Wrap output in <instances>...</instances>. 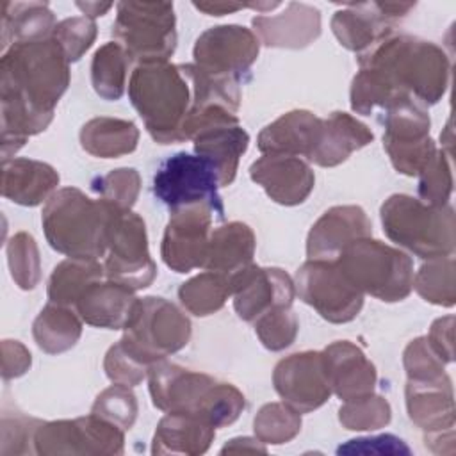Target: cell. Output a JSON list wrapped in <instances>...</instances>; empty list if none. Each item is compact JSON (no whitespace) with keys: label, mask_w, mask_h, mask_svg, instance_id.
I'll use <instances>...</instances> for the list:
<instances>
[{"label":"cell","mask_w":456,"mask_h":456,"mask_svg":"<svg viewBox=\"0 0 456 456\" xmlns=\"http://www.w3.org/2000/svg\"><path fill=\"white\" fill-rule=\"evenodd\" d=\"M69 62L53 37L12 43L0 59L2 162L52 123L69 86Z\"/></svg>","instance_id":"obj_1"},{"label":"cell","mask_w":456,"mask_h":456,"mask_svg":"<svg viewBox=\"0 0 456 456\" xmlns=\"http://www.w3.org/2000/svg\"><path fill=\"white\" fill-rule=\"evenodd\" d=\"M358 66L372 69L397 96L435 105L449 87L451 62L445 52L426 39L392 34L358 55Z\"/></svg>","instance_id":"obj_2"},{"label":"cell","mask_w":456,"mask_h":456,"mask_svg":"<svg viewBox=\"0 0 456 456\" xmlns=\"http://www.w3.org/2000/svg\"><path fill=\"white\" fill-rule=\"evenodd\" d=\"M128 98L153 141H185L182 128L192 103V89L180 66L169 61L137 64L128 80Z\"/></svg>","instance_id":"obj_3"},{"label":"cell","mask_w":456,"mask_h":456,"mask_svg":"<svg viewBox=\"0 0 456 456\" xmlns=\"http://www.w3.org/2000/svg\"><path fill=\"white\" fill-rule=\"evenodd\" d=\"M114 205L91 200L77 187L55 191L43 207L48 244L69 258H100L107 251V228Z\"/></svg>","instance_id":"obj_4"},{"label":"cell","mask_w":456,"mask_h":456,"mask_svg":"<svg viewBox=\"0 0 456 456\" xmlns=\"http://www.w3.org/2000/svg\"><path fill=\"white\" fill-rule=\"evenodd\" d=\"M385 235L411 255L435 260L452 256L456 248L454 208L431 207L408 194H392L379 208Z\"/></svg>","instance_id":"obj_5"},{"label":"cell","mask_w":456,"mask_h":456,"mask_svg":"<svg viewBox=\"0 0 456 456\" xmlns=\"http://www.w3.org/2000/svg\"><path fill=\"white\" fill-rule=\"evenodd\" d=\"M337 264L360 292L385 303L403 301L413 289L411 258L404 251L370 237L346 246Z\"/></svg>","instance_id":"obj_6"},{"label":"cell","mask_w":456,"mask_h":456,"mask_svg":"<svg viewBox=\"0 0 456 456\" xmlns=\"http://www.w3.org/2000/svg\"><path fill=\"white\" fill-rule=\"evenodd\" d=\"M191 333L189 317L175 303L148 296L139 301L137 312L125 328L119 344L141 363L151 367L155 362L183 349Z\"/></svg>","instance_id":"obj_7"},{"label":"cell","mask_w":456,"mask_h":456,"mask_svg":"<svg viewBox=\"0 0 456 456\" xmlns=\"http://www.w3.org/2000/svg\"><path fill=\"white\" fill-rule=\"evenodd\" d=\"M112 36L137 64L167 61L176 48L175 7L171 2H119Z\"/></svg>","instance_id":"obj_8"},{"label":"cell","mask_w":456,"mask_h":456,"mask_svg":"<svg viewBox=\"0 0 456 456\" xmlns=\"http://www.w3.org/2000/svg\"><path fill=\"white\" fill-rule=\"evenodd\" d=\"M182 132L185 141H192L196 155L216 166L221 187H228L249 146V134L240 126L237 114L219 105L189 109Z\"/></svg>","instance_id":"obj_9"},{"label":"cell","mask_w":456,"mask_h":456,"mask_svg":"<svg viewBox=\"0 0 456 456\" xmlns=\"http://www.w3.org/2000/svg\"><path fill=\"white\" fill-rule=\"evenodd\" d=\"M216 166L201 157L178 151L166 159L153 176V194L171 212L187 207H208L219 219L224 217L219 196Z\"/></svg>","instance_id":"obj_10"},{"label":"cell","mask_w":456,"mask_h":456,"mask_svg":"<svg viewBox=\"0 0 456 456\" xmlns=\"http://www.w3.org/2000/svg\"><path fill=\"white\" fill-rule=\"evenodd\" d=\"M105 278L132 290L151 285L157 265L150 256L148 233L142 217L132 210L114 207L107 228Z\"/></svg>","instance_id":"obj_11"},{"label":"cell","mask_w":456,"mask_h":456,"mask_svg":"<svg viewBox=\"0 0 456 456\" xmlns=\"http://www.w3.org/2000/svg\"><path fill=\"white\" fill-rule=\"evenodd\" d=\"M383 126V148L394 169L406 176H419L436 153L426 107L410 96L403 98L385 110Z\"/></svg>","instance_id":"obj_12"},{"label":"cell","mask_w":456,"mask_h":456,"mask_svg":"<svg viewBox=\"0 0 456 456\" xmlns=\"http://www.w3.org/2000/svg\"><path fill=\"white\" fill-rule=\"evenodd\" d=\"M294 289L303 303L333 324L353 321L363 306V292L346 278L337 260L308 258L296 273Z\"/></svg>","instance_id":"obj_13"},{"label":"cell","mask_w":456,"mask_h":456,"mask_svg":"<svg viewBox=\"0 0 456 456\" xmlns=\"http://www.w3.org/2000/svg\"><path fill=\"white\" fill-rule=\"evenodd\" d=\"M125 431L91 413L73 420L41 422L34 435V452L50 454H123Z\"/></svg>","instance_id":"obj_14"},{"label":"cell","mask_w":456,"mask_h":456,"mask_svg":"<svg viewBox=\"0 0 456 456\" xmlns=\"http://www.w3.org/2000/svg\"><path fill=\"white\" fill-rule=\"evenodd\" d=\"M260 52V41L242 25H217L207 28L194 43V64L216 77L240 84Z\"/></svg>","instance_id":"obj_15"},{"label":"cell","mask_w":456,"mask_h":456,"mask_svg":"<svg viewBox=\"0 0 456 456\" xmlns=\"http://www.w3.org/2000/svg\"><path fill=\"white\" fill-rule=\"evenodd\" d=\"M413 7V2L347 4L333 14L331 30L344 48L362 55L392 36L395 23Z\"/></svg>","instance_id":"obj_16"},{"label":"cell","mask_w":456,"mask_h":456,"mask_svg":"<svg viewBox=\"0 0 456 456\" xmlns=\"http://www.w3.org/2000/svg\"><path fill=\"white\" fill-rule=\"evenodd\" d=\"M216 219V212L201 205L171 212L160 246L164 264L175 273L203 267Z\"/></svg>","instance_id":"obj_17"},{"label":"cell","mask_w":456,"mask_h":456,"mask_svg":"<svg viewBox=\"0 0 456 456\" xmlns=\"http://www.w3.org/2000/svg\"><path fill=\"white\" fill-rule=\"evenodd\" d=\"M273 385L283 403L299 413L321 408L331 395L322 351H301L280 360Z\"/></svg>","instance_id":"obj_18"},{"label":"cell","mask_w":456,"mask_h":456,"mask_svg":"<svg viewBox=\"0 0 456 456\" xmlns=\"http://www.w3.org/2000/svg\"><path fill=\"white\" fill-rule=\"evenodd\" d=\"M233 308L246 322H255L273 308L292 306L294 280L280 267H248L230 274Z\"/></svg>","instance_id":"obj_19"},{"label":"cell","mask_w":456,"mask_h":456,"mask_svg":"<svg viewBox=\"0 0 456 456\" xmlns=\"http://www.w3.org/2000/svg\"><path fill=\"white\" fill-rule=\"evenodd\" d=\"M216 378L160 360L148 369L153 406L160 411H185L200 417Z\"/></svg>","instance_id":"obj_20"},{"label":"cell","mask_w":456,"mask_h":456,"mask_svg":"<svg viewBox=\"0 0 456 456\" xmlns=\"http://www.w3.org/2000/svg\"><path fill=\"white\" fill-rule=\"evenodd\" d=\"M249 176L273 201L285 207L303 203L315 185V175L305 159L280 153L256 159L249 166Z\"/></svg>","instance_id":"obj_21"},{"label":"cell","mask_w":456,"mask_h":456,"mask_svg":"<svg viewBox=\"0 0 456 456\" xmlns=\"http://www.w3.org/2000/svg\"><path fill=\"white\" fill-rule=\"evenodd\" d=\"M370 235L372 224L362 207L337 205L312 224L306 237V256L337 260L346 246Z\"/></svg>","instance_id":"obj_22"},{"label":"cell","mask_w":456,"mask_h":456,"mask_svg":"<svg viewBox=\"0 0 456 456\" xmlns=\"http://www.w3.org/2000/svg\"><path fill=\"white\" fill-rule=\"evenodd\" d=\"M251 25L258 41L265 46L301 50L321 36V12L314 5L289 2L283 12L255 16Z\"/></svg>","instance_id":"obj_23"},{"label":"cell","mask_w":456,"mask_h":456,"mask_svg":"<svg viewBox=\"0 0 456 456\" xmlns=\"http://www.w3.org/2000/svg\"><path fill=\"white\" fill-rule=\"evenodd\" d=\"M322 125V118L296 109L264 126L256 137V146L262 153L292 155L308 162L321 142Z\"/></svg>","instance_id":"obj_24"},{"label":"cell","mask_w":456,"mask_h":456,"mask_svg":"<svg viewBox=\"0 0 456 456\" xmlns=\"http://www.w3.org/2000/svg\"><path fill=\"white\" fill-rule=\"evenodd\" d=\"M331 394L349 401L374 392L378 372L365 353L349 340L331 342L322 349Z\"/></svg>","instance_id":"obj_25"},{"label":"cell","mask_w":456,"mask_h":456,"mask_svg":"<svg viewBox=\"0 0 456 456\" xmlns=\"http://www.w3.org/2000/svg\"><path fill=\"white\" fill-rule=\"evenodd\" d=\"M139 301L135 290L110 280H100L84 290L75 310L86 324L94 328L125 330L132 322Z\"/></svg>","instance_id":"obj_26"},{"label":"cell","mask_w":456,"mask_h":456,"mask_svg":"<svg viewBox=\"0 0 456 456\" xmlns=\"http://www.w3.org/2000/svg\"><path fill=\"white\" fill-rule=\"evenodd\" d=\"M404 395L408 417L424 435L454 429V394L447 374L428 381L408 379Z\"/></svg>","instance_id":"obj_27"},{"label":"cell","mask_w":456,"mask_h":456,"mask_svg":"<svg viewBox=\"0 0 456 456\" xmlns=\"http://www.w3.org/2000/svg\"><path fill=\"white\" fill-rule=\"evenodd\" d=\"M59 185V173L46 162L34 159H11L2 162V196L36 207L48 200Z\"/></svg>","instance_id":"obj_28"},{"label":"cell","mask_w":456,"mask_h":456,"mask_svg":"<svg viewBox=\"0 0 456 456\" xmlns=\"http://www.w3.org/2000/svg\"><path fill=\"white\" fill-rule=\"evenodd\" d=\"M214 436L216 428L203 419L185 411H166L157 424L151 452L198 456L208 451Z\"/></svg>","instance_id":"obj_29"},{"label":"cell","mask_w":456,"mask_h":456,"mask_svg":"<svg viewBox=\"0 0 456 456\" xmlns=\"http://www.w3.org/2000/svg\"><path fill=\"white\" fill-rule=\"evenodd\" d=\"M372 141L374 134L367 125L347 112L335 110L324 119L321 142L308 162L321 167H335Z\"/></svg>","instance_id":"obj_30"},{"label":"cell","mask_w":456,"mask_h":456,"mask_svg":"<svg viewBox=\"0 0 456 456\" xmlns=\"http://www.w3.org/2000/svg\"><path fill=\"white\" fill-rule=\"evenodd\" d=\"M256 239L253 230L240 221L217 226L210 233L205 269L233 274L253 264Z\"/></svg>","instance_id":"obj_31"},{"label":"cell","mask_w":456,"mask_h":456,"mask_svg":"<svg viewBox=\"0 0 456 456\" xmlns=\"http://www.w3.org/2000/svg\"><path fill=\"white\" fill-rule=\"evenodd\" d=\"M55 27V16L46 2H4L2 52L12 43L50 39Z\"/></svg>","instance_id":"obj_32"},{"label":"cell","mask_w":456,"mask_h":456,"mask_svg":"<svg viewBox=\"0 0 456 456\" xmlns=\"http://www.w3.org/2000/svg\"><path fill=\"white\" fill-rule=\"evenodd\" d=\"M139 128L135 123L119 118L100 116L80 128L82 148L98 159H118L137 148Z\"/></svg>","instance_id":"obj_33"},{"label":"cell","mask_w":456,"mask_h":456,"mask_svg":"<svg viewBox=\"0 0 456 456\" xmlns=\"http://www.w3.org/2000/svg\"><path fill=\"white\" fill-rule=\"evenodd\" d=\"M32 335L39 349L48 354L69 351L82 335V319L71 306L48 303L32 324Z\"/></svg>","instance_id":"obj_34"},{"label":"cell","mask_w":456,"mask_h":456,"mask_svg":"<svg viewBox=\"0 0 456 456\" xmlns=\"http://www.w3.org/2000/svg\"><path fill=\"white\" fill-rule=\"evenodd\" d=\"M105 278L103 264L96 258H68L57 264L48 280V299L57 305L75 306L84 290Z\"/></svg>","instance_id":"obj_35"},{"label":"cell","mask_w":456,"mask_h":456,"mask_svg":"<svg viewBox=\"0 0 456 456\" xmlns=\"http://www.w3.org/2000/svg\"><path fill=\"white\" fill-rule=\"evenodd\" d=\"M228 297H232L230 276L216 271L200 273L178 289L180 303L196 317H207L219 312Z\"/></svg>","instance_id":"obj_36"},{"label":"cell","mask_w":456,"mask_h":456,"mask_svg":"<svg viewBox=\"0 0 456 456\" xmlns=\"http://www.w3.org/2000/svg\"><path fill=\"white\" fill-rule=\"evenodd\" d=\"M130 57L118 41L102 45L91 61V84L94 93L109 102L119 100L125 93Z\"/></svg>","instance_id":"obj_37"},{"label":"cell","mask_w":456,"mask_h":456,"mask_svg":"<svg viewBox=\"0 0 456 456\" xmlns=\"http://www.w3.org/2000/svg\"><path fill=\"white\" fill-rule=\"evenodd\" d=\"M180 68L191 82V89H192L191 109L219 105L232 112L239 110V107H240L239 82L207 73V71L200 69L194 62L180 64Z\"/></svg>","instance_id":"obj_38"},{"label":"cell","mask_w":456,"mask_h":456,"mask_svg":"<svg viewBox=\"0 0 456 456\" xmlns=\"http://www.w3.org/2000/svg\"><path fill=\"white\" fill-rule=\"evenodd\" d=\"M454 256L435 258L424 264L417 274H413V289L417 294L438 306H454L456 303V276Z\"/></svg>","instance_id":"obj_39"},{"label":"cell","mask_w":456,"mask_h":456,"mask_svg":"<svg viewBox=\"0 0 456 456\" xmlns=\"http://www.w3.org/2000/svg\"><path fill=\"white\" fill-rule=\"evenodd\" d=\"M255 436L271 445H281L301 431V413L285 403L264 404L253 420Z\"/></svg>","instance_id":"obj_40"},{"label":"cell","mask_w":456,"mask_h":456,"mask_svg":"<svg viewBox=\"0 0 456 456\" xmlns=\"http://www.w3.org/2000/svg\"><path fill=\"white\" fill-rule=\"evenodd\" d=\"M392 419L388 401L374 392L344 401L338 410L340 424L349 431H374L385 428Z\"/></svg>","instance_id":"obj_41"},{"label":"cell","mask_w":456,"mask_h":456,"mask_svg":"<svg viewBox=\"0 0 456 456\" xmlns=\"http://www.w3.org/2000/svg\"><path fill=\"white\" fill-rule=\"evenodd\" d=\"M7 264L11 276L20 289H36L41 280V258L36 239L28 232H18L9 239Z\"/></svg>","instance_id":"obj_42"},{"label":"cell","mask_w":456,"mask_h":456,"mask_svg":"<svg viewBox=\"0 0 456 456\" xmlns=\"http://www.w3.org/2000/svg\"><path fill=\"white\" fill-rule=\"evenodd\" d=\"M452 192V167L451 153L436 150L429 164L419 175V198L431 207H444L449 203Z\"/></svg>","instance_id":"obj_43"},{"label":"cell","mask_w":456,"mask_h":456,"mask_svg":"<svg viewBox=\"0 0 456 456\" xmlns=\"http://www.w3.org/2000/svg\"><path fill=\"white\" fill-rule=\"evenodd\" d=\"M130 388L132 387H126L121 383H114L112 387L105 388L94 399L91 413L119 426L123 431L130 429L139 411L135 394Z\"/></svg>","instance_id":"obj_44"},{"label":"cell","mask_w":456,"mask_h":456,"mask_svg":"<svg viewBox=\"0 0 456 456\" xmlns=\"http://www.w3.org/2000/svg\"><path fill=\"white\" fill-rule=\"evenodd\" d=\"M91 187L107 203L121 210H130L141 191V176L134 167H119L103 176H96L91 182Z\"/></svg>","instance_id":"obj_45"},{"label":"cell","mask_w":456,"mask_h":456,"mask_svg":"<svg viewBox=\"0 0 456 456\" xmlns=\"http://www.w3.org/2000/svg\"><path fill=\"white\" fill-rule=\"evenodd\" d=\"M253 324L256 337L269 351H281L289 347L299 331V321L290 306L273 308L260 315Z\"/></svg>","instance_id":"obj_46"},{"label":"cell","mask_w":456,"mask_h":456,"mask_svg":"<svg viewBox=\"0 0 456 456\" xmlns=\"http://www.w3.org/2000/svg\"><path fill=\"white\" fill-rule=\"evenodd\" d=\"M98 34L94 20L87 16H73L57 23L52 37L64 52L68 62H77L94 43Z\"/></svg>","instance_id":"obj_47"},{"label":"cell","mask_w":456,"mask_h":456,"mask_svg":"<svg viewBox=\"0 0 456 456\" xmlns=\"http://www.w3.org/2000/svg\"><path fill=\"white\" fill-rule=\"evenodd\" d=\"M403 363L411 381H428L445 374V362L436 354L426 337H417L406 346Z\"/></svg>","instance_id":"obj_48"},{"label":"cell","mask_w":456,"mask_h":456,"mask_svg":"<svg viewBox=\"0 0 456 456\" xmlns=\"http://www.w3.org/2000/svg\"><path fill=\"white\" fill-rule=\"evenodd\" d=\"M148 369L150 367L134 358L119 342L109 347L103 360V370L107 378L112 383H121L126 387L139 385L148 376Z\"/></svg>","instance_id":"obj_49"},{"label":"cell","mask_w":456,"mask_h":456,"mask_svg":"<svg viewBox=\"0 0 456 456\" xmlns=\"http://www.w3.org/2000/svg\"><path fill=\"white\" fill-rule=\"evenodd\" d=\"M41 420L14 413L2 415V454H25L30 452L28 444H34L36 429Z\"/></svg>","instance_id":"obj_50"},{"label":"cell","mask_w":456,"mask_h":456,"mask_svg":"<svg viewBox=\"0 0 456 456\" xmlns=\"http://www.w3.org/2000/svg\"><path fill=\"white\" fill-rule=\"evenodd\" d=\"M337 454H411V451L395 435H378L349 440L337 449Z\"/></svg>","instance_id":"obj_51"},{"label":"cell","mask_w":456,"mask_h":456,"mask_svg":"<svg viewBox=\"0 0 456 456\" xmlns=\"http://www.w3.org/2000/svg\"><path fill=\"white\" fill-rule=\"evenodd\" d=\"M32 363L30 351L18 340H2V378L23 376Z\"/></svg>","instance_id":"obj_52"},{"label":"cell","mask_w":456,"mask_h":456,"mask_svg":"<svg viewBox=\"0 0 456 456\" xmlns=\"http://www.w3.org/2000/svg\"><path fill=\"white\" fill-rule=\"evenodd\" d=\"M454 317L452 315H445L436 319L431 328L429 333L426 335L428 342L431 344V347L436 351V354L445 362L451 363L454 360Z\"/></svg>","instance_id":"obj_53"},{"label":"cell","mask_w":456,"mask_h":456,"mask_svg":"<svg viewBox=\"0 0 456 456\" xmlns=\"http://www.w3.org/2000/svg\"><path fill=\"white\" fill-rule=\"evenodd\" d=\"M226 452H235V454H240V452H249V454H265L267 452V447L264 442H260L256 436L255 438H249V436H237V438H232L230 442H226L221 449V454H226Z\"/></svg>","instance_id":"obj_54"},{"label":"cell","mask_w":456,"mask_h":456,"mask_svg":"<svg viewBox=\"0 0 456 456\" xmlns=\"http://www.w3.org/2000/svg\"><path fill=\"white\" fill-rule=\"evenodd\" d=\"M424 442H426V447L436 454H454L456 451L454 429L424 435Z\"/></svg>","instance_id":"obj_55"},{"label":"cell","mask_w":456,"mask_h":456,"mask_svg":"<svg viewBox=\"0 0 456 456\" xmlns=\"http://www.w3.org/2000/svg\"><path fill=\"white\" fill-rule=\"evenodd\" d=\"M192 5L208 16H224L248 7V4H232V2H194Z\"/></svg>","instance_id":"obj_56"},{"label":"cell","mask_w":456,"mask_h":456,"mask_svg":"<svg viewBox=\"0 0 456 456\" xmlns=\"http://www.w3.org/2000/svg\"><path fill=\"white\" fill-rule=\"evenodd\" d=\"M77 7L91 20L98 18V16H103L110 7H114V4L107 2V4H100V2H77Z\"/></svg>","instance_id":"obj_57"}]
</instances>
